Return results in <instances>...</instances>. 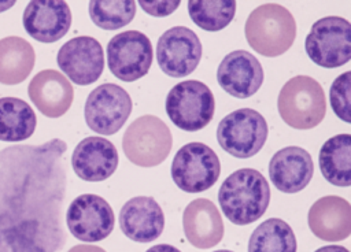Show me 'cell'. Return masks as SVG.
Returning <instances> with one entry per match:
<instances>
[{"instance_id": "obj_1", "label": "cell", "mask_w": 351, "mask_h": 252, "mask_svg": "<svg viewBox=\"0 0 351 252\" xmlns=\"http://www.w3.org/2000/svg\"><path fill=\"white\" fill-rule=\"evenodd\" d=\"M66 151L67 144L60 138L0 151V252L63 248Z\"/></svg>"}, {"instance_id": "obj_2", "label": "cell", "mask_w": 351, "mask_h": 252, "mask_svg": "<svg viewBox=\"0 0 351 252\" xmlns=\"http://www.w3.org/2000/svg\"><path fill=\"white\" fill-rule=\"evenodd\" d=\"M223 215L234 225H250L258 220L270 203V186L255 168H240L228 175L218 190Z\"/></svg>"}, {"instance_id": "obj_3", "label": "cell", "mask_w": 351, "mask_h": 252, "mask_svg": "<svg viewBox=\"0 0 351 252\" xmlns=\"http://www.w3.org/2000/svg\"><path fill=\"white\" fill-rule=\"evenodd\" d=\"M248 45L266 58L287 52L296 37L293 15L281 4L266 3L256 7L247 18L244 26Z\"/></svg>"}, {"instance_id": "obj_4", "label": "cell", "mask_w": 351, "mask_h": 252, "mask_svg": "<svg viewBox=\"0 0 351 252\" xmlns=\"http://www.w3.org/2000/svg\"><path fill=\"white\" fill-rule=\"evenodd\" d=\"M277 108L288 126L299 130L313 129L326 114L324 89L308 75L292 77L278 93Z\"/></svg>"}, {"instance_id": "obj_5", "label": "cell", "mask_w": 351, "mask_h": 252, "mask_svg": "<svg viewBox=\"0 0 351 252\" xmlns=\"http://www.w3.org/2000/svg\"><path fill=\"white\" fill-rule=\"evenodd\" d=\"M173 137L169 126L155 115H143L134 119L122 138L126 158L136 166L154 167L170 153Z\"/></svg>"}, {"instance_id": "obj_6", "label": "cell", "mask_w": 351, "mask_h": 252, "mask_svg": "<svg viewBox=\"0 0 351 252\" xmlns=\"http://www.w3.org/2000/svg\"><path fill=\"white\" fill-rule=\"evenodd\" d=\"M215 111L211 89L196 79H186L174 85L166 97V114L181 130L197 131L206 127Z\"/></svg>"}, {"instance_id": "obj_7", "label": "cell", "mask_w": 351, "mask_h": 252, "mask_svg": "<svg viewBox=\"0 0 351 252\" xmlns=\"http://www.w3.org/2000/svg\"><path fill=\"white\" fill-rule=\"evenodd\" d=\"M267 123L252 108L234 110L223 116L217 127V140L229 155L247 159L256 155L267 140Z\"/></svg>"}, {"instance_id": "obj_8", "label": "cell", "mask_w": 351, "mask_h": 252, "mask_svg": "<svg viewBox=\"0 0 351 252\" xmlns=\"http://www.w3.org/2000/svg\"><path fill=\"white\" fill-rule=\"evenodd\" d=\"M170 173L176 186L181 190L199 193L210 189L218 181L221 163L213 148L195 141L177 151Z\"/></svg>"}, {"instance_id": "obj_9", "label": "cell", "mask_w": 351, "mask_h": 252, "mask_svg": "<svg viewBox=\"0 0 351 252\" xmlns=\"http://www.w3.org/2000/svg\"><path fill=\"white\" fill-rule=\"evenodd\" d=\"M311 62L325 68H336L351 59V27L341 16L315 21L304 41Z\"/></svg>"}, {"instance_id": "obj_10", "label": "cell", "mask_w": 351, "mask_h": 252, "mask_svg": "<svg viewBox=\"0 0 351 252\" xmlns=\"http://www.w3.org/2000/svg\"><path fill=\"white\" fill-rule=\"evenodd\" d=\"M132 108V99L123 88L117 84H101L88 94L84 116L92 131L110 136L125 125Z\"/></svg>"}, {"instance_id": "obj_11", "label": "cell", "mask_w": 351, "mask_h": 252, "mask_svg": "<svg viewBox=\"0 0 351 252\" xmlns=\"http://www.w3.org/2000/svg\"><path fill=\"white\" fill-rule=\"evenodd\" d=\"M152 58L151 41L138 30L118 33L107 44L108 68L114 77L125 82L143 78L149 71Z\"/></svg>"}, {"instance_id": "obj_12", "label": "cell", "mask_w": 351, "mask_h": 252, "mask_svg": "<svg viewBox=\"0 0 351 252\" xmlns=\"http://www.w3.org/2000/svg\"><path fill=\"white\" fill-rule=\"evenodd\" d=\"M202 59V42L197 34L185 26L166 30L156 44V60L160 70L173 78H182L196 70Z\"/></svg>"}, {"instance_id": "obj_13", "label": "cell", "mask_w": 351, "mask_h": 252, "mask_svg": "<svg viewBox=\"0 0 351 252\" xmlns=\"http://www.w3.org/2000/svg\"><path fill=\"white\" fill-rule=\"evenodd\" d=\"M66 225L80 241L96 242L104 240L114 230L115 216L111 205L103 197L85 193L70 203Z\"/></svg>"}, {"instance_id": "obj_14", "label": "cell", "mask_w": 351, "mask_h": 252, "mask_svg": "<svg viewBox=\"0 0 351 252\" xmlns=\"http://www.w3.org/2000/svg\"><path fill=\"white\" fill-rule=\"evenodd\" d=\"M59 68L77 85L96 82L104 68V53L100 42L89 36H78L64 42L58 51Z\"/></svg>"}, {"instance_id": "obj_15", "label": "cell", "mask_w": 351, "mask_h": 252, "mask_svg": "<svg viewBox=\"0 0 351 252\" xmlns=\"http://www.w3.org/2000/svg\"><path fill=\"white\" fill-rule=\"evenodd\" d=\"M263 77L261 62L244 49L225 55L217 68L219 86L237 99H247L255 94L263 84Z\"/></svg>"}, {"instance_id": "obj_16", "label": "cell", "mask_w": 351, "mask_h": 252, "mask_svg": "<svg viewBox=\"0 0 351 252\" xmlns=\"http://www.w3.org/2000/svg\"><path fill=\"white\" fill-rule=\"evenodd\" d=\"M22 23L26 33L40 42L60 40L71 26V11L62 0H33L25 7Z\"/></svg>"}, {"instance_id": "obj_17", "label": "cell", "mask_w": 351, "mask_h": 252, "mask_svg": "<svg viewBox=\"0 0 351 252\" xmlns=\"http://www.w3.org/2000/svg\"><path fill=\"white\" fill-rule=\"evenodd\" d=\"M71 166L78 178L88 182H100L110 178L118 167L115 145L99 136L81 140L73 151Z\"/></svg>"}, {"instance_id": "obj_18", "label": "cell", "mask_w": 351, "mask_h": 252, "mask_svg": "<svg viewBox=\"0 0 351 252\" xmlns=\"http://www.w3.org/2000/svg\"><path fill=\"white\" fill-rule=\"evenodd\" d=\"M119 227L132 241L151 242L162 234L165 215L154 197H132L121 208Z\"/></svg>"}, {"instance_id": "obj_19", "label": "cell", "mask_w": 351, "mask_h": 252, "mask_svg": "<svg viewBox=\"0 0 351 252\" xmlns=\"http://www.w3.org/2000/svg\"><path fill=\"white\" fill-rule=\"evenodd\" d=\"M311 155L302 147L291 145L277 151L269 163V177L273 185L284 193L303 190L313 178Z\"/></svg>"}, {"instance_id": "obj_20", "label": "cell", "mask_w": 351, "mask_h": 252, "mask_svg": "<svg viewBox=\"0 0 351 252\" xmlns=\"http://www.w3.org/2000/svg\"><path fill=\"white\" fill-rule=\"evenodd\" d=\"M27 93L37 110L48 118L64 115L74 97V89L69 79L52 68L37 73L27 86Z\"/></svg>"}, {"instance_id": "obj_21", "label": "cell", "mask_w": 351, "mask_h": 252, "mask_svg": "<svg viewBox=\"0 0 351 252\" xmlns=\"http://www.w3.org/2000/svg\"><path fill=\"white\" fill-rule=\"evenodd\" d=\"M308 227L324 241H340L351 233V205L339 196L318 199L308 210Z\"/></svg>"}, {"instance_id": "obj_22", "label": "cell", "mask_w": 351, "mask_h": 252, "mask_svg": "<svg viewBox=\"0 0 351 252\" xmlns=\"http://www.w3.org/2000/svg\"><path fill=\"white\" fill-rule=\"evenodd\" d=\"M182 227L186 240L199 249H207L221 242L223 222L215 204L208 199L192 200L184 210Z\"/></svg>"}, {"instance_id": "obj_23", "label": "cell", "mask_w": 351, "mask_h": 252, "mask_svg": "<svg viewBox=\"0 0 351 252\" xmlns=\"http://www.w3.org/2000/svg\"><path fill=\"white\" fill-rule=\"evenodd\" d=\"M319 170L324 178L335 186L347 188L351 184V136L340 133L328 138L319 149Z\"/></svg>"}, {"instance_id": "obj_24", "label": "cell", "mask_w": 351, "mask_h": 252, "mask_svg": "<svg viewBox=\"0 0 351 252\" xmlns=\"http://www.w3.org/2000/svg\"><path fill=\"white\" fill-rule=\"evenodd\" d=\"M36 62L33 47L22 37L0 40V84L16 85L32 73Z\"/></svg>"}, {"instance_id": "obj_25", "label": "cell", "mask_w": 351, "mask_h": 252, "mask_svg": "<svg viewBox=\"0 0 351 252\" xmlns=\"http://www.w3.org/2000/svg\"><path fill=\"white\" fill-rule=\"evenodd\" d=\"M37 118L33 108L22 99H0V141L19 142L27 140L36 129Z\"/></svg>"}, {"instance_id": "obj_26", "label": "cell", "mask_w": 351, "mask_h": 252, "mask_svg": "<svg viewBox=\"0 0 351 252\" xmlns=\"http://www.w3.org/2000/svg\"><path fill=\"white\" fill-rule=\"evenodd\" d=\"M298 242L292 227L280 218L263 220L251 234L248 252H296Z\"/></svg>"}, {"instance_id": "obj_27", "label": "cell", "mask_w": 351, "mask_h": 252, "mask_svg": "<svg viewBox=\"0 0 351 252\" xmlns=\"http://www.w3.org/2000/svg\"><path fill=\"white\" fill-rule=\"evenodd\" d=\"M186 5L195 25L207 32H218L233 21L237 4L233 0H191Z\"/></svg>"}, {"instance_id": "obj_28", "label": "cell", "mask_w": 351, "mask_h": 252, "mask_svg": "<svg viewBox=\"0 0 351 252\" xmlns=\"http://www.w3.org/2000/svg\"><path fill=\"white\" fill-rule=\"evenodd\" d=\"M136 15L134 0H92L89 1V16L92 22L104 30H117Z\"/></svg>"}, {"instance_id": "obj_29", "label": "cell", "mask_w": 351, "mask_h": 252, "mask_svg": "<svg viewBox=\"0 0 351 252\" xmlns=\"http://www.w3.org/2000/svg\"><path fill=\"white\" fill-rule=\"evenodd\" d=\"M350 89H351V71H346L335 78L329 90V103L337 118L346 123L351 122L350 115Z\"/></svg>"}, {"instance_id": "obj_30", "label": "cell", "mask_w": 351, "mask_h": 252, "mask_svg": "<svg viewBox=\"0 0 351 252\" xmlns=\"http://www.w3.org/2000/svg\"><path fill=\"white\" fill-rule=\"evenodd\" d=\"M181 1L180 0H154V1H145V0H140L138 5L148 14L152 16H167L170 14H173L178 7H180Z\"/></svg>"}, {"instance_id": "obj_31", "label": "cell", "mask_w": 351, "mask_h": 252, "mask_svg": "<svg viewBox=\"0 0 351 252\" xmlns=\"http://www.w3.org/2000/svg\"><path fill=\"white\" fill-rule=\"evenodd\" d=\"M69 252H106L103 248L96 247V245H89V244H80L69 249Z\"/></svg>"}, {"instance_id": "obj_32", "label": "cell", "mask_w": 351, "mask_h": 252, "mask_svg": "<svg viewBox=\"0 0 351 252\" xmlns=\"http://www.w3.org/2000/svg\"><path fill=\"white\" fill-rule=\"evenodd\" d=\"M145 252H181V251L170 244H158L148 248Z\"/></svg>"}, {"instance_id": "obj_33", "label": "cell", "mask_w": 351, "mask_h": 252, "mask_svg": "<svg viewBox=\"0 0 351 252\" xmlns=\"http://www.w3.org/2000/svg\"><path fill=\"white\" fill-rule=\"evenodd\" d=\"M314 252H348V249L341 245H326V247L318 248Z\"/></svg>"}, {"instance_id": "obj_34", "label": "cell", "mask_w": 351, "mask_h": 252, "mask_svg": "<svg viewBox=\"0 0 351 252\" xmlns=\"http://www.w3.org/2000/svg\"><path fill=\"white\" fill-rule=\"evenodd\" d=\"M15 4L14 0H0V12L11 8Z\"/></svg>"}, {"instance_id": "obj_35", "label": "cell", "mask_w": 351, "mask_h": 252, "mask_svg": "<svg viewBox=\"0 0 351 252\" xmlns=\"http://www.w3.org/2000/svg\"><path fill=\"white\" fill-rule=\"evenodd\" d=\"M214 252H232L229 249H219V251H214Z\"/></svg>"}]
</instances>
